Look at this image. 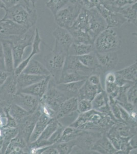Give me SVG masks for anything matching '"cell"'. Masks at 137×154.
Listing matches in <instances>:
<instances>
[{"label": "cell", "mask_w": 137, "mask_h": 154, "mask_svg": "<svg viewBox=\"0 0 137 154\" xmlns=\"http://www.w3.org/2000/svg\"><path fill=\"white\" fill-rule=\"evenodd\" d=\"M47 77L45 75H35L22 72L16 77L18 91L38 82Z\"/></svg>", "instance_id": "24"}, {"label": "cell", "mask_w": 137, "mask_h": 154, "mask_svg": "<svg viewBox=\"0 0 137 154\" xmlns=\"http://www.w3.org/2000/svg\"><path fill=\"white\" fill-rule=\"evenodd\" d=\"M121 41L117 32L114 28H106L94 41L95 51L99 53L117 51Z\"/></svg>", "instance_id": "5"}, {"label": "cell", "mask_w": 137, "mask_h": 154, "mask_svg": "<svg viewBox=\"0 0 137 154\" xmlns=\"http://www.w3.org/2000/svg\"><path fill=\"white\" fill-rule=\"evenodd\" d=\"M82 8L78 4L69 2L54 16L56 24L58 26L69 29L73 25Z\"/></svg>", "instance_id": "6"}, {"label": "cell", "mask_w": 137, "mask_h": 154, "mask_svg": "<svg viewBox=\"0 0 137 154\" xmlns=\"http://www.w3.org/2000/svg\"><path fill=\"white\" fill-rule=\"evenodd\" d=\"M5 11V14L2 19L12 21L27 29L34 27L38 19L36 9L30 8L25 4H19Z\"/></svg>", "instance_id": "2"}, {"label": "cell", "mask_w": 137, "mask_h": 154, "mask_svg": "<svg viewBox=\"0 0 137 154\" xmlns=\"http://www.w3.org/2000/svg\"><path fill=\"white\" fill-rule=\"evenodd\" d=\"M67 99V97L57 88L56 83L51 78L45 94L40 99V103L47 105L57 115L61 105Z\"/></svg>", "instance_id": "7"}, {"label": "cell", "mask_w": 137, "mask_h": 154, "mask_svg": "<svg viewBox=\"0 0 137 154\" xmlns=\"http://www.w3.org/2000/svg\"><path fill=\"white\" fill-rule=\"evenodd\" d=\"M1 40V39H0ZM3 48L5 70L9 74H14V67L12 46L10 42L6 40H1Z\"/></svg>", "instance_id": "23"}, {"label": "cell", "mask_w": 137, "mask_h": 154, "mask_svg": "<svg viewBox=\"0 0 137 154\" xmlns=\"http://www.w3.org/2000/svg\"><path fill=\"white\" fill-rule=\"evenodd\" d=\"M52 35L55 40L54 44L61 48L68 55L69 49L73 43V38L69 30L58 26L52 32Z\"/></svg>", "instance_id": "16"}, {"label": "cell", "mask_w": 137, "mask_h": 154, "mask_svg": "<svg viewBox=\"0 0 137 154\" xmlns=\"http://www.w3.org/2000/svg\"><path fill=\"white\" fill-rule=\"evenodd\" d=\"M18 91L16 76L10 74L0 86V98L9 104L12 103L14 95Z\"/></svg>", "instance_id": "13"}, {"label": "cell", "mask_w": 137, "mask_h": 154, "mask_svg": "<svg viewBox=\"0 0 137 154\" xmlns=\"http://www.w3.org/2000/svg\"><path fill=\"white\" fill-rule=\"evenodd\" d=\"M115 123L109 116L92 109L89 112L79 114L78 117L69 126L84 131L106 133Z\"/></svg>", "instance_id": "1"}, {"label": "cell", "mask_w": 137, "mask_h": 154, "mask_svg": "<svg viewBox=\"0 0 137 154\" xmlns=\"http://www.w3.org/2000/svg\"><path fill=\"white\" fill-rule=\"evenodd\" d=\"M93 109L92 102L87 99H82L78 100V112L79 114H82L89 112Z\"/></svg>", "instance_id": "47"}, {"label": "cell", "mask_w": 137, "mask_h": 154, "mask_svg": "<svg viewBox=\"0 0 137 154\" xmlns=\"http://www.w3.org/2000/svg\"><path fill=\"white\" fill-rule=\"evenodd\" d=\"M116 72L119 74L125 80L131 82L137 83V61H136L132 65Z\"/></svg>", "instance_id": "37"}, {"label": "cell", "mask_w": 137, "mask_h": 154, "mask_svg": "<svg viewBox=\"0 0 137 154\" xmlns=\"http://www.w3.org/2000/svg\"><path fill=\"white\" fill-rule=\"evenodd\" d=\"M1 1L4 4L6 9L13 7L19 4H26L23 0H1Z\"/></svg>", "instance_id": "52"}, {"label": "cell", "mask_w": 137, "mask_h": 154, "mask_svg": "<svg viewBox=\"0 0 137 154\" xmlns=\"http://www.w3.org/2000/svg\"><path fill=\"white\" fill-rule=\"evenodd\" d=\"M41 114L42 112L38 107V109L34 112L28 114L17 124L18 135L24 139L28 144L35 125Z\"/></svg>", "instance_id": "9"}, {"label": "cell", "mask_w": 137, "mask_h": 154, "mask_svg": "<svg viewBox=\"0 0 137 154\" xmlns=\"http://www.w3.org/2000/svg\"><path fill=\"white\" fill-rule=\"evenodd\" d=\"M132 1H133V2H134V3H136L137 2V0H131Z\"/></svg>", "instance_id": "63"}, {"label": "cell", "mask_w": 137, "mask_h": 154, "mask_svg": "<svg viewBox=\"0 0 137 154\" xmlns=\"http://www.w3.org/2000/svg\"><path fill=\"white\" fill-rule=\"evenodd\" d=\"M28 30L10 20H0V39L13 35H22Z\"/></svg>", "instance_id": "15"}, {"label": "cell", "mask_w": 137, "mask_h": 154, "mask_svg": "<svg viewBox=\"0 0 137 154\" xmlns=\"http://www.w3.org/2000/svg\"><path fill=\"white\" fill-rule=\"evenodd\" d=\"M26 2L27 5L29 6H30V3H31L32 4V9H35V5L37 3V0H26Z\"/></svg>", "instance_id": "60"}, {"label": "cell", "mask_w": 137, "mask_h": 154, "mask_svg": "<svg viewBox=\"0 0 137 154\" xmlns=\"http://www.w3.org/2000/svg\"><path fill=\"white\" fill-rule=\"evenodd\" d=\"M137 83L131 85L127 91V101L135 106H137Z\"/></svg>", "instance_id": "46"}, {"label": "cell", "mask_w": 137, "mask_h": 154, "mask_svg": "<svg viewBox=\"0 0 137 154\" xmlns=\"http://www.w3.org/2000/svg\"><path fill=\"white\" fill-rule=\"evenodd\" d=\"M96 8L106 21V28H119L127 22L126 19L120 13L110 11L102 4Z\"/></svg>", "instance_id": "11"}, {"label": "cell", "mask_w": 137, "mask_h": 154, "mask_svg": "<svg viewBox=\"0 0 137 154\" xmlns=\"http://www.w3.org/2000/svg\"><path fill=\"white\" fill-rule=\"evenodd\" d=\"M73 38V42L80 44H92L94 45V41L90 35L86 31L79 29H68Z\"/></svg>", "instance_id": "34"}, {"label": "cell", "mask_w": 137, "mask_h": 154, "mask_svg": "<svg viewBox=\"0 0 137 154\" xmlns=\"http://www.w3.org/2000/svg\"><path fill=\"white\" fill-rule=\"evenodd\" d=\"M63 70L75 71L86 76H89L94 72V70L84 66L79 60L77 57L69 55L66 57Z\"/></svg>", "instance_id": "17"}, {"label": "cell", "mask_w": 137, "mask_h": 154, "mask_svg": "<svg viewBox=\"0 0 137 154\" xmlns=\"http://www.w3.org/2000/svg\"><path fill=\"white\" fill-rule=\"evenodd\" d=\"M35 32V28L33 27L22 35H13L2 39L8 41L11 44L14 69L24 60L23 57L26 48L32 45Z\"/></svg>", "instance_id": "3"}, {"label": "cell", "mask_w": 137, "mask_h": 154, "mask_svg": "<svg viewBox=\"0 0 137 154\" xmlns=\"http://www.w3.org/2000/svg\"><path fill=\"white\" fill-rule=\"evenodd\" d=\"M116 81V75L115 72L113 71L107 72L105 77V82L114 83Z\"/></svg>", "instance_id": "53"}, {"label": "cell", "mask_w": 137, "mask_h": 154, "mask_svg": "<svg viewBox=\"0 0 137 154\" xmlns=\"http://www.w3.org/2000/svg\"><path fill=\"white\" fill-rule=\"evenodd\" d=\"M68 54L62 48L54 45V48L43 57L44 65L48 70L50 76L56 84L59 82L63 72L64 62Z\"/></svg>", "instance_id": "4"}, {"label": "cell", "mask_w": 137, "mask_h": 154, "mask_svg": "<svg viewBox=\"0 0 137 154\" xmlns=\"http://www.w3.org/2000/svg\"><path fill=\"white\" fill-rule=\"evenodd\" d=\"M42 39L40 37L38 28H35L34 38L32 45V51L29 57L32 59L33 56L40 53V44L42 43Z\"/></svg>", "instance_id": "45"}, {"label": "cell", "mask_w": 137, "mask_h": 154, "mask_svg": "<svg viewBox=\"0 0 137 154\" xmlns=\"http://www.w3.org/2000/svg\"><path fill=\"white\" fill-rule=\"evenodd\" d=\"M61 124V123L57 118H53L51 119V120L47 125L43 132L37 140L41 141L48 140L55 131L56 130H57Z\"/></svg>", "instance_id": "40"}, {"label": "cell", "mask_w": 137, "mask_h": 154, "mask_svg": "<svg viewBox=\"0 0 137 154\" xmlns=\"http://www.w3.org/2000/svg\"><path fill=\"white\" fill-rule=\"evenodd\" d=\"M104 89L102 85H94L89 82L87 79L78 91L77 98L78 100L87 99L92 101L95 97Z\"/></svg>", "instance_id": "21"}, {"label": "cell", "mask_w": 137, "mask_h": 154, "mask_svg": "<svg viewBox=\"0 0 137 154\" xmlns=\"http://www.w3.org/2000/svg\"><path fill=\"white\" fill-rule=\"evenodd\" d=\"M101 72L113 71L116 67L119 62L117 51L99 53L95 51Z\"/></svg>", "instance_id": "14"}, {"label": "cell", "mask_w": 137, "mask_h": 154, "mask_svg": "<svg viewBox=\"0 0 137 154\" xmlns=\"http://www.w3.org/2000/svg\"><path fill=\"white\" fill-rule=\"evenodd\" d=\"M22 72L35 75H50L45 65L37 60L32 59Z\"/></svg>", "instance_id": "26"}, {"label": "cell", "mask_w": 137, "mask_h": 154, "mask_svg": "<svg viewBox=\"0 0 137 154\" xmlns=\"http://www.w3.org/2000/svg\"><path fill=\"white\" fill-rule=\"evenodd\" d=\"M87 9L88 14V27L87 32L94 42L97 36L106 28V24L96 7Z\"/></svg>", "instance_id": "8"}, {"label": "cell", "mask_w": 137, "mask_h": 154, "mask_svg": "<svg viewBox=\"0 0 137 154\" xmlns=\"http://www.w3.org/2000/svg\"><path fill=\"white\" fill-rule=\"evenodd\" d=\"M2 142L0 141V154L2 153Z\"/></svg>", "instance_id": "62"}, {"label": "cell", "mask_w": 137, "mask_h": 154, "mask_svg": "<svg viewBox=\"0 0 137 154\" xmlns=\"http://www.w3.org/2000/svg\"><path fill=\"white\" fill-rule=\"evenodd\" d=\"M88 27V9L82 8L73 25L69 29L82 30L87 32Z\"/></svg>", "instance_id": "38"}, {"label": "cell", "mask_w": 137, "mask_h": 154, "mask_svg": "<svg viewBox=\"0 0 137 154\" xmlns=\"http://www.w3.org/2000/svg\"><path fill=\"white\" fill-rule=\"evenodd\" d=\"M8 110L9 113L14 118L17 124L22 120V119L29 114L19 105L14 103L11 104L9 107Z\"/></svg>", "instance_id": "42"}, {"label": "cell", "mask_w": 137, "mask_h": 154, "mask_svg": "<svg viewBox=\"0 0 137 154\" xmlns=\"http://www.w3.org/2000/svg\"><path fill=\"white\" fill-rule=\"evenodd\" d=\"M64 128H65V126L63 125L62 124H61L54 133L53 134L51 135V136L48 139V141L50 143L51 145H53V144L58 142V141L62 136L63 131H64Z\"/></svg>", "instance_id": "48"}, {"label": "cell", "mask_w": 137, "mask_h": 154, "mask_svg": "<svg viewBox=\"0 0 137 154\" xmlns=\"http://www.w3.org/2000/svg\"><path fill=\"white\" fill-rule=\"evenodd\" d=\"M91 151L102 154H116L117 152L116 149H115L106 136V133L103 134L92 146Z\"/></svg>", "instance_id": "22"}, {"label": "cell", "mask_w": 137, "mask_h": 154, "mask_svg": "<svg viewBox=\"0 0 137 154\" xmlns=\"http://www.w3.org/2000/svg\"><path fill=\"white\" fill-rule=\"evenodd\" d=\"M87 80L94 85H97V86L101 85L100 74L97 72H94L90 75L87 78Z\"/></svg>", "instance_id": "49"}, {"label": "cell", "mask_w": 137, "mask_h": 154, "mask_svg": "<svg viewBox=\"0 0 137 154\" xmlns=\"http://www.w3.org/2000/svg\"><path fill=\"white\" fill-rule=\"evenodd\" d=\"M91 102L93 109L101 112H105L109 108V96L104 90L98 93Z\"/></svg>", "instance_id": "29"}, {"label": "cell", "mask_w": 137, "mask_h": 154, "mask_svg": "<svg viewBox=\"0 0 137 154\" xmlns=\"http://www.w3.org/2000/svg\"><path fill=\"white\" fill-rule=\"evenodd\" d=\"M134 3L131 0H104L102 4L110 11L118 12L122 7Z\"/></svg>", "instance_id": "41"}, {"label": "cell", "mask_w": 137, "mask_h": 154, "mask_svg": "<svg viewBox=\"0 0 137 154\" xmlns=\"http://www.w3.org/2000/svg\"><path fill=\"white\" fill-rule=\"evenodd\" d=\"M11 104L7 103V102L4 101L0 98V113L4 114L5 113V110L6 109L8 108Z\"/></svg>", "instance_id": "57"}, {"label": "cell", "mask_w": 137, "mask_h": 154, "mask_svg": "<svg viewBox=\"0 0 137 154\" xmlns=\"http://www.w3.org/2000/svg\"><path fill=\"white\" fill-rule=\"evenodd\" d=\"M12 103L17 104L29 114H32L38 109L40 99L32 95L17 91L13 98Z\"/></svg>", "instance_id": "10"}, {"label": "cell", "mask_w": 137, "mask_h": 154, "mask_svg": "<svg viewBox=\"0 0 137 154\" xmlns=\"http://www.w3.org/2000/svg\"><path fill=\"white\" fill-rule=\"evenodd\" d=\"M86 80L73 82L56 84V87L58 89L62 91L68 98L77 97L78 91Z\"/></svg>", "instance_id": "25"}, {"label": "cell", "mask_w": 137, "mask_h": 154, "mask_svg": "<svg viewBox=\"0 0 137 154\" xmlns=\"http://www.w3.org/2000/svg\"><path fill=\"white\" fill-rule=\"evenodd\" d=\"M1 135L0 141L2 142V153L5 154L7 146L12 139L18 134L17 128L4 126L1 128Z\"/></svg>", "instance_id": "31"}, {"label": "cell", "mask_w": 137, "mask_h": 154, "mask_svg": "<svg viewBox=\"0 0 137 154\" xmlns=\"http://www.w3.org/2000/svg\"><path fill=\"white\" fill-rule=\"evenodd\" d=\"M137 3L122 7L118 10V13H120L124 17L127 22L137 25Z\"/></svg>", "instance_id": "33"}, {"label": "cell", "mask_w": 137, "mask_h": 154, "mask_svg": "<svg viewBox=\"0 0 137 154\" xmlns=\"http://www.w3.org/2000/svg\"><path fill=\"white\" fill-rule=\"evenodd\" d=\"M5 154H30L28 143L24 139L17 134L14 138L11 140Z\"/></svg>", "instance_id": "19"}, {"label": "cell", "mask_w": 137, "mask_h": 154, "mask_svg": "<svg viewBox=\"0 0 137 154\" xmlns=\"http://www.w3.org/2000/svg\"><path fill=\"white\" fill-rule=\"evenodd\" d=\"M43 154H58V152L53 145L46 146Z\"/></svg>", "instance_id": "55"}, {"label": "cell", "mask_w": 137, "mask_h": 154, "mask_svg": "<svg viewBox=\"0 0 137 154\" xmlns=\"http://www.w3.org/2000/svg\"><path fill=\"white\" fill-rule=\"evenodd\" d=\"M84 130H80L72 126H65L63 134L58 142H65L75 140L82 133Z\"/></svg>", "instance_id": "39"}, {"label": "cell", "mask_w": 137, "mask_h": 154, "mask_svg": "<svg viewBox=\"0 0 137 154\" xmlns=\"http://www.w3.org/2000/svg\"><path fill=\"white\" fill-rule=\"evenodd\" d=\"M104 0H89L93 7H97V6L103 3Z\"/></svg>", "instance_id": "59"}, {"label": "cell", "mask_w": 137, "mask_h": 154, "mask_svg": "<svg viewBox=\"0 0 137 154\" xmlns=\"http://www.w3.org/2000/svg\"><path fill=\"white\" fill-rule=\"evenodd\" d=\"M94 51H95L94 45L75 43L73 42L68 51V55L81 56L90 54Z\"/></svg>", "instance_id": "32"}, {"label": "cell", "mask_w": 137, "mask_h": 154, "mask_svg": "<svg viewBox=\"0 0 137 154\" xmlns=\"http://www.w3.org/2000/svg\"><path fill=\"white\" fill-rule=\"evenodd\" d=\"M8 109V108H7L5 110V113L6 116L7 118V123L5 126L10 127V128H17V123L14 120V118L12 117V116L9 113Z\"/></svg>", "instance_id": "50"}, {"label": "cell", "mask_w": 137, "mask_h": 154, "mask_svg": "<svg viewBox=\"0 0 137 154\" xmlns=\"http://www.w3.org/2000/svg\"><path fill=\"white\" fill-rule=\"evenodd\" d=\"M79 60L84 66L94 70V72L100 74L101 73L99 62L96 55L95 51L88 54L77 57Z\"/></svg>", "instance_id": "30"}, {"label": "cell", "mask_w": 137, "mask_h": 154, "mask_svg": "<svg viewBox=\"0 0 137 154\" xmlns=\"http://www.w3.org/2000/svg\"><path fill=\"white\" fill-rule=\"evenodd\" d=\"M69 2V0H49L46 4V7L52 12L53 16H55L59 10Z\"/></svg>", "instance_id": "44"}, {"label": "cell", "mask_w": 137, "mask_h": 154, "mask_svg": "<svg viewBox=\"0 0 137 154\" xmlns=\"http://www.w3.org/2000/svg\"><path fill=\"white\" fill-rule=\"evenodd\" d=\"M129 144L133 149H137V135H134L129 140Z\"/></svg>", "instance_id": "58"}, {"label": "cell", "mask_w": 137, "mask_h": 154, "mask_svg": "<svg viewBox=\"0 0 137 154\" xmlns=\"http://www.w3.org/2000/svg\"><path fill=\"white\" fill-rule=\"evenodd\" d=\"M51 77L50 75L47 76L45 79L35 83L30 86L24 88L18 91L25 93L27 94L32 95L41 99L45 94L48 87L49 83Z\"/></svg>", "instance_id": "18"}, {"label": "cell", "mask_w": 137, "mask_h": 154, "mask_svg": "<svg viewBox=\"0 0 137 154\" xmlns=\"http://www.w3.org/2000/svg\"><path fill=\"white\" fill-rule=\"evenodd\" d=\"M0 70H5V64L4 59L3 48L2 41L0 40Z\"/></svg>", "instance_id": "54"}, {"label": "cell", "mask_w": 137, "mask_h": 154, "mask_svg": "<svg viewBox=\"0 0 137 154\" xmlns=\"http://www.w3.org/2000/svg\"><path fill=\"white\" fill-rule=\"evenodd\" d=\"M0 8H2V9H4V10H5L6 9L4 5V4L3 3V2L1 1V0H0Z\"/></svg>", "instance_id": "61"}, {"label": "cell", "mask_w": 137, "mask_h": 154, "mask_svg": "<svg viewBox=\"0 0 137 154\" xmlns=\"http://www.w3.org/2000/svg\"><path fill=\"white\" fill-rule=\"evenodd\" d=\"M104 133L99 131H84L83 133L75 139L76 146L83 152H91V149Z\"/></svg>", "instance_id": "12"}, {"label": "cell", "mask_w": 137, "mask_h": 154, "mask_svg": "<svg viewBox=\"0 0 137 154\" xmlns=\"http://www.w3.org/2000/svg\"><path fill=\"white\" fill-rule=\"evenodd\" d=\"M10 74H9L8 72L3 70H0V86L3 84L4 82L7 79V77Z\"/></svg>", "instance_id": "56"}, {"label": "cell", "mask_w": 137, "mask_h": 154, "mask_svg": "<svg viewBox=\"0 0 137 154\" xmlns=\"http://www.w3.org/2000/svg\"><path fill=\"white\" fill-rule=\"evenodd\" d=\"M52 119L53 118H51L45 114L42 113L35 125L34 128L30 137L29 143L34 142L39 138V137L40 136L47 126V125Z\"/></svg>", "instance_id": "27"}, {"label": "cell", "mask_w": 137, "mask_h": 154, "mask_svg": "<svg viewBox=\"0 0 137 154\" xmlns=\"http://www.w3.org/2000/svg\"><path fill=\"white\" fill-rule=\"evenodd\" d=\"M106 136L109 139L112 144L116 149L117 151L120 150L124 144L129 141L131 137H123L120 136L117 131L114 125L106 133Z\"/></svg>", "instance_id": "28"}, {"label": "cell", "mask_w": 137, "mask_h": 154, "mask_svg": "<svg viewBox=\"0 0 137 154\" xmlns=\"http://www.w3.org/2000/svg\"><path fill=\"white\" fill-rule=\"evenodd\" d=\"M57 149L58 154H69L71 153L76 146L75 140L65 142H57L53 144Z\"/></svg>", "instance_id": "43"}, {"label": "cell", "mask_w": 137, "mask_h": 154, "mask_svg": "<svg viewBox=\"0 0 137 154\" xmlns=\"http://www.w3.org/2000/svg\"><path fill=\"white\" fill-rule=\"evenodd\" d=\"M78 99L77 97L68 98L63 102L59 107L56 115L58 120L64 118L71 116L75 112H78Z\"/></svg>", "instance_id": "20"}, {"label": "cell", "mask_w": 137, "mask_h": 154, "mask_svg": "<svg viewBox=\"0 0 137 154\" xmlns=\"http://www.w3.org/2000/svg\"><path fill=\"white\" fill-rule=\"evenodd\" d=\"M70 2L77 4L80 6L82 8L85 9H90L93 8L89 0H69Z\"/></svg>", "instance_id": "51"}, {"label": "cell", "mask_w": 137, "mask_h": 154, "mask_svg": "<svg viewBox=\"0 0 137 154\" xmlns=\"http://www.w3.org/2000/svg\"><path fill=\"white\" fill-rule=\"evenodd\" d=\"M114 126L118 134L123 137H132L134 135H137V126L117 121L115 123Z\"/></svg>", "instance_id": "36"}, {"label": "cell", "mask_w": 137, "mask_h": 154, "mask_svg": "<svg viewBox=\"0 0 137 154\" xmlns=\"http://www.w3.org/2000/svg\"><path fill=\"white\" fill-rule=\"evenodd\" d=\"M88 76L83 75L78 72L72 70H63L58 84L85 80L88 78Z\"/></svg>", "instance_id": "35"}]
</instances>
